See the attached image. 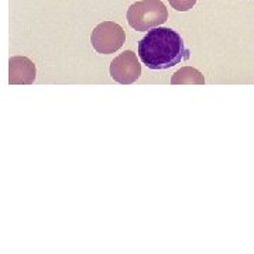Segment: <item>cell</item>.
<instances>
[{"mask_svg": "<svg viewBox=\"0 0 254 254\" xmlns=\"http://www.w3.org/2000/svg\"><path fill=\"white\" fill-rule=\"evenodd\" d=\"M190 50L182 37L170 27L151 28L138 43V57L150 69H168L190 60Z\"/></svg>", "mask_w": 254, "mask_h": 254, "instance_id": "6da1fadb", "label": "cell"}, {"mask_svg": "<svg viewBox=\"0 0 254 254\" xmlns=\"http://www.w3.org/2000/svg\"><path fill=\"white\" fill-rule=\"evenodd\" d=\"M168 20V10L161 0H141L127 10L128 26L136 31H148L163 26Z\"/></svg>", "mask_w": 254, "mask_h": 254, "instance_id": "7a4b0ae2", "label": "cell"}, {"mask_svg": "<svg viewBox=\"0 0 254 254\" xmlns=\"http://www.w3.org/2000/svg\"><path fill=\"white\" fill-rule=\"evenodd\" d=\"M125 41V30L113 21H102L92 31L91 44L98 54H113L123 47Z\"/></svg>", "mask_w": 254, "mask_h": 254, "instance_id": "3957f363", "label": "cell"}, {"mask_svg": "<svg viewBox=\"0 0 254 254\" xmlns=\"http://www.w3.org/2000/svg\"><path fill=\"white\" fill-rule=\"evenodd\" d=\"M109 72L113 81L122 85H130L141 76V65L137 55L133 51L126 50L110 63Z\"/></svg>", "mask_w": 254, "mask_h": 254, "instance_id": "277c9868", "label": "cell"}, {"mask_svg": "<svg viewBox=\"0 0 254 254\" xmlns=\"http://www.w3.org/2000/svg\"><path fill=\"white\" fill-rule=\"evenodd\" d=\"M36 76L34 64L27 58L10 60V82L11 83H31Z\"/></svg>", "mask_w": 254, "mask_h": 254, "instance_id": "5b68a950", "label": "cell"}, {"mask_svg": "<svg viewBox=\"0 0 254 254\" xmlns=\"http://www.w3.org/2000/svg\"><path fill=\"white\" fill-rule=\"evenodd\" d=\"M173 85H203L205 76L203 73L192 66H184L174 73L171 78Z\"/></svg>", "mask_w": 254, "mask_h": 254, "instance_id": "8992f818", "label": "cell"}, {"mask_svg": "<svg viewBox=\"0 0 254 254\" xmlns=\"http://www.w3.org/2000/svg\"><path fill=\"white\" fill-rule=\"evenodd\" d=\"M168 1L171 7L177 11H188L196 4V0H168Z\"/></svg>", "mask_w": 254, "mask_h": 254, "instance_id": "52a82bcc", "label": "cell"}]
</instances>
